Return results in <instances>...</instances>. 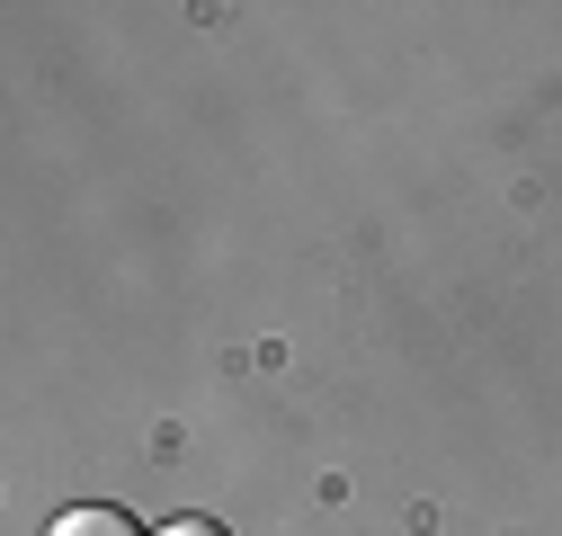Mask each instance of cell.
<instances>
[{
  "label": "cell",
  "instance_id": "6da1fadb",
  "mask_svg": "<svg viewBox=\"0 0 562 536\" xmlns=\"http://www.w3.org/2000/svg\"><path fill=\"white\" fill-rule=\"evenodd\" d=\"M45 536H144V527H134L125 510H99V501H90V510H63Z\"/></svg>",
  "mask_w": 562,
  "mask_h": 536
},
{
  "label": "cell",
  "instance_id": "7a4b0ae2",
  "mask_svg": "<svg viewBox=\"0 0 562 536\" xmlns=\"http://www.w3.org/2000/svg\"><path fill=\"white\" fill-rule=\"evenodd\" d=\"M161 536H233V527H224V518H170Z\"/></svg>",
  "mask_w": 562,
  "mask_h": 536
}]
</instances>
